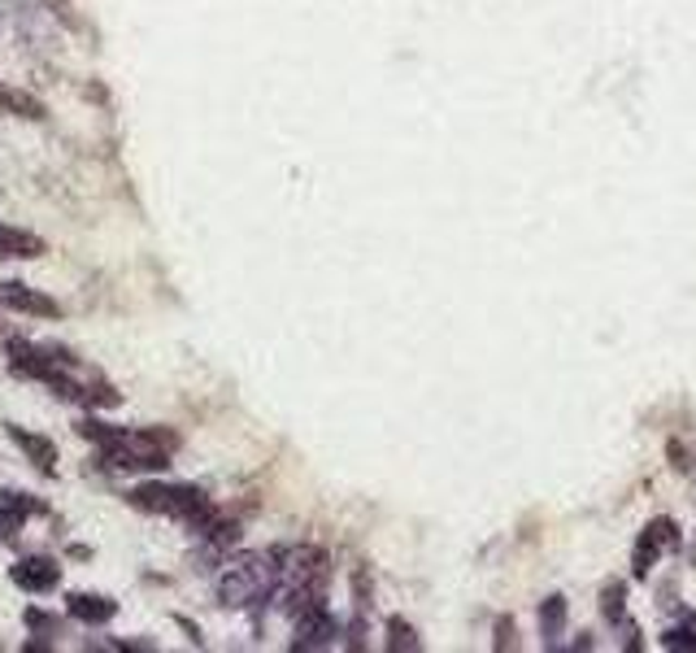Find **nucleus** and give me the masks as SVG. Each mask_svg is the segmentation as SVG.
<instances>
[{"mask_svg":"<svg viewBox=\"0 0 696 653\" xmlns=\"http://www.w3.org/2000/svg\"><path fill=\"white\" fill-rule=\"evenodd\" d=\"M0 305L4 309H18V314H31V318H62V305L35 287L18 280H0Z\"/></svg>","mask_w":696,"mask_h":653,"instance_id":"20e7f679","label":"nucleus"},{"mask_svg":"<svg viewBox=\"0 0 696 653\" xmlns=\"http://www.w3.org/2000/svg\"><path fill=\"white\" fill-rule=\"evenodd\" d=\"M388 650L392 653H401V650L418 653L423 650V641H418V632H414L405 619H392V623H388Z\"/></svg>","mask_w":696,"mask_h":653,"instance_id":"9b49d317","label":"nucleus"},{"mask_svg":"<svg viewBox=\"0 0 696 653\" xmlns=\"http://www.w3.org/2000/svg\"><path fill=\"white\" fill-rule=\"evenodd\" d=\"M18 532H22V519L0 501V541H18Z\"/></svg>","mask_w":696,"mask_h":653,"instance_id":"dca6fc26","label":"nucleus"},{"mask_svg":"<svg viewBox=\"0 0 696 653\" xmlns=\"http://www.w3.org/2000/svg\"><path fill=\"white\" fill-rule=\"evenodd\" d=\"M336 636H340V623L327 614V606H318V610H309V614L296 619V641H292V650H331Z\"/></svg>","mask_w":696,"mask_h":653,"instance_id":"423d86ee","label":"nucleus"},{"mask_svg":"<svg viewBox=\"0 0 696 653\" xmlns=\"http://www.w3.org/2000/svg\"><path fill=\"white\" fill-rule=\"evenodd\" d=\"M540 632H544V645H553L566 632V601L562 597H548L540 606Z\"/></svg>","mask_w":696,"mask_h":653,"instance_id":"9d476101","label":"nucleus"},{"mask_svg":"<svg viewBox=\"0 0 696 653\" xmlns=\"http://www.w3.org/2000/svg\"><path fill=\"white\" fill-rule=\"evenodd\" d=\"M675 541H679V532H675V523L671 519H653L644 532H640V541H635V554H631V575L635 579H644L657 558L666 554V549H675Z\"/></svg>","mask_w":696,"mask_h":653,"instance_id":"7ed1b4c3","label":"nucleus"},{"mask_svg":"<svg viewBox=\"0 0 696 653\" xmlns=\"http://www.w3.org/2000/svg\"><path fill=\"white\" fill-rule=\"evenodd\" d=\"M505 645H514V623H501V628H497V650H505Z\"/></svg>","mask_w":696,"mask_h":653,"instance_id":"a211bd4d","label":"nucleus"},{"mask_svg":"<svg viewBox=\"0 0 696 653\" xmlns=\"http://www.w3.org/2000/svg\"><path fill=\"white\" fill-rule=\"evenodd\" d=\"M601 610H606L609 623H627V588L622 584H609L601 592Z\"/></svg>","mask_w":696,"mask_h":653,"instance_id":"f8f14e48","label":"nucleus"},{"mask_svg":"<svg viewBox=\"0 0 696 653\" xmlns=\"http://www.w3.org/2000/svg\"><path fill=\"white\" fill-rule=\"evenodd\" d=\"M279 592V549L270 554H240L222 566L218 575V601L231 610L261 606Z\"/></svg>","mask_w":696,"mask_h":653,"instance_id":"f257e3e1","label":"nucleus"},{"mask_svg":"<svg viewBox=\"0 0 696 653\" xmlns=\"http://www.w3.org/2000/svg\"><path fill=\"white\" fill-rule=\"evenodd\" d=\"M26 623H31L35 632H57V619H48V614H40V610H26Z\"/></svg>","mask_w":696,"mask_h":653,"instance_id":"f3484780","label":"nucleus"},{"mask_svg":"<svg viewBox=\"0 0 696 653\" xmlns=\"http://www.w3.org/2000/svg\"><path fill=\"white\" fill-rule=\"evenodd\" d=\"M4 436L26 454V462L31 467H40L44 475H57V445L48 440V436H40V432H26V427H18V423H4Z\"/></svg>","mask_w":696,"mask_h":653,"instance_id":"0eeeda50","label":"nucleus"},{"mask_svg":"<svg viewBox=\"0 0 696 653\" xmlns=\"http://www.w3.org/2000/svg\"><path fill=\"white\" fill-rule=\"evenodd\" d=\"M0 109H13L18 118H44V109L31 100V96L22 92H9V88H0Z\"/></svg>","mask_w":696,"mask_h":653,"instance_id":"ddd939ff","label":"nucleus"},{"mask_svg":"<svg viewBox=\"0 0 696 653\" xmlns=\"http://www.w3.org/2000/svg\"><path fill=\"white\" fill-rule=\"evenodd\" d=\"M0 501H4L18 519H31V514H40V510H44V505H40V501H31L26 492H0Z\"/></svg>","mask_w":696,"mask_h":653,"instance_id":"4468645a","label":"nucleus"},{"mask_svg":"<svg viewBox=\"0 0 696 653\" xmlns=\"http://www.w3.org/2000/svg\"><path fill=\"white\" fill-rule=\"evenodd\" d=\"M9 579L22 588V592H31V597H44V592H53L57 584H62V566L53 558H44V554H35V558H22L13 570H9Z\"/></svg>","mask_w":696,"mask_h":653,"instance_id":"39448f33","label":"nucleus"},{"mask_svg":"<svg viewBox=\"0 0 696 653\" xmlns=\"http://www.w3.org/2000/svg\"><path fill=\"white\" fill-rule=\"evenodd\" d=\"M662 645H666V650L696 653V632H693V628H671V632L662 636Z\"/></svg>","mask_w":696,"mask_h":653,"instance_id":"2eb2a0df","label":"nucleus"},{"mask_svg":"<svg viewBox=\"0 0 696 653\" xmlns=\"http://www.w3.org/2000/svg\"><path fill=\"white\" fill-rule=\"evenodd\" d=\"M127 501H131L135 510H144V514L178 519V523H187L192 532H205V527L218 519L214 501H209L196 483H140V488L127 492Z\"/></svg>","mask_w":696,"mask_h":653,"instance_id":"f03ea898","label":"nucleus"},{"mask_svg":"<svg viewBox=\"0 0 696 653\" xmlns=\"http://www.w3.org/2000/svg\"><path fill=\"white\" fill-rule=\"evenodd\" d=\"M40 253H44V240H40V236L0 222V258H22V262H31V258H40Z\"/></svg>","mask_w":696,"mask_h":653,"instance_id":"1a4fd4ad","label":"nucleus"},{"mask_svg":"<svg viewBox=\"0 0 696 653\" xmlns=\"http://www.w3.org/2000/svg\"><path fill=\"white\" fill-rule=\"evenodd\" d=\"M66 614L87 623V628H100V623H109L118 614V601H109L100 592H70L66 597Z\"/></svg>","mask_w":696,"mask_h":653,"instance_id":"6e6552de","label":"nucleus"}]
</instances>
